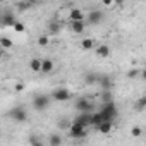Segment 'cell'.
Returning <instances> with one entry per match:
<instances>
[{
	"label": "cell",
	"mask_w": 146,
	"mask_h": 146,
	"mask_svg": "<svg viewBox=\"0 0 146 146\" xmlns=\"http://www.w3.org/2000/svg\"><path fill=\"white\" fill-rule=\"evenodd\" d=\"M31 105H33V108L38 110V112L46 110V108L50 107V96H46V95H36V96L33 98Z\"/></svg>",
	"instance_id": "7a4b0ae2"
},
{
	"label": "cell",
	"mask_w": 146,
	"mask_h": 146,
	"mask_svg": "<svg viewBox=\"0 0 146 146\" xmlns=\"http://www.w3.org/2000/svg\"><path fill=\"white\" fill-rule=\"evenodd\" d=\"M143 134V131H141V127H137V125H134L132 129H131V136L132 137H139Z\"/></svg>",
	"instance_id": "d4e9b609"
},
{
	"label": "cell",
	"mask_w": 146,
	"mask_h": 146,
	"mask_svg": "<svg viewBox=\"0 0 146 146\" xmlns=\"http://www.w3.org/2000/svg\"><path fill=\"white\" fill-rule=\"evenodd\" d=\"M38 45L40 46H46L48 45V36H40L38 38Z\"/></svg>",
	"instance_id": "83f0119b"
},
{
	"label": "cell",
	"mask_w": 146,
	"mask_h": 146,
	"mask_svg": "<svg viewBox=\"0 0 146 146\" xmlns=\"http://www.w3.org/2000/svg\"><path fill=\"white\" fill-rule=\"evenodd\" d=\"M113 2H115V0H102V4H103V5H107V7H112V5H113Z\"/></svg>",
	"instance_id": "1f68e13d"
},
{
	"label": "cell",
	"mask_w": 146,
	"mask_h": 146,
	"mask_svg": "<svg viewBox=\"0 0 146 146\" xmlns=\"http://www.w3.org/2000/svg\"><path fill=\"white\" fill-rule=\"evenodd\" d=\"M41 64H43L41 58H31L29 60V69L33 72H41Z\"/></svg>",
	"instance_id": "5bb4252c"
},
{
	"label": "cell",
	"mask_w": 146,
	"mask_h": 146,
	"mask_svg": "<svg viewBox=\"0 0 146 146\" xmlns=\"http://www.w3.org/2000/svg\"><path fill=\"white\" fill-rule=\"evenodd\" d=\"M98 79H100V78L95 76V74H88V76H86V81H88V83H95V81H98Z\"/></svg>",
	"instance_id": "f546056e"
},
{
	"label": "cell",
	"mask_w": 146,
	"mask_h": 146,
	"mask_svg": "<svg viewBox=\"0 0 146 146\" xmlns=\"http://www.w3.org/2000/svg\"><path fill=\"white\" fill-rule=\"evenodd\" d=\"M70 124H72V122H69V120H60V122H58V127H60V129H67V131H69Z\"/></svg>",
	"instance_id": "f1b7e54d"
},
{
	"label": "cell",
	"mask_w": 146,
	"mask_h": 146,
	"mask_svg": "<svg viewBox=\"0 0 146 146\" xmlns=\"http://www.w3.org/2000/svg\"><path fill=\"white\" fill-rule=\"evenodd\" d=\"M70 91L67 90V88H55L53 91H52V98L55 100V102H69L70 100Z\"/></svg>",
	"instance_id": "277c9868"
},
{
	"label": "cell",
	"mask_w": 146,
	"mask_h": 146,
	"mask_svg": "<svg viewBox=\"0 0 146 146\" xmlns=\"http://www.w3.org/2000/svg\"><path fill=\"white\" fill-rule=\"evenodd\" d=\"M93 46H95V43H93V40H90V38H86V40H83L81 41V48L83 50H93Z\"/></svg>",
	"instance_id": "44dd1931"
},
{
	"label": "cell",
	"mask_w": 146,
	"mask_h": 146,
	"mask_svg": "<svg viewBox=\"0 0 146 146\" xmlns=\"http://www.w3.org/2000/svg\"><path fill=\"white\" fill-rule=\"evenodd\" d=\"M55 64L52 58H43V64H41V74H50V72L53 70Z\"/></svg>",
	"instance_id": "8fae6325"
},
{
	"label": "cell",
	"mask_w": 146,
	"mask_h": 146,
	"mask_svg": "<svg viewBox=\"0 0 146 146\" xmlns=\"http://www.w3.org/2000/svg\"><path fill=\"white\" fill-rule=\"evenodd\" d=\"M98 83L102 84V90H112V79L108 76H100Z\"/></svg>",
	"instance_id": "2e32d148"
},
{
	"label": "cell",
	"mask_w": 146,
	"mask_h": 146,
	"mask_svg": "<svg viewBox=\"0 0 146 146\" xmlns=\"http://www.w3.org/2000/svg\"><path fill=\"white\" fill-rule=\"evenodd\" d=\"M48 29H50V33H58V31H60V24H58L57 21H52L50 26H48Z\"/></svg>",
	"instance_id": "cb8c5ba5"
},
{
	"label": "cell",
	"mask_w": 146,
	"mask_h": 146,
	"mask_svg": "<svg viewBox=\"0 0 146 146\" xmlns=\"http://www.w3.org/2000/svg\"><path fill=\"white\" fill-rule=\"evenodd\" d=\"M33 4H35V2H31V0H24V2H19V4H17L16 7H17V9L21 11V12H24V11L31 9V7H33Z\"/></svg>",
	"instance_id": "ac0fdd59"
},
{
	"label": "cell",
	"mask_w": 146,
	"mask_h": 146,
	"mask_svg": "<svg viewBox=\"0 0 146 146\" xmlns=\"http://www.w3.org/2000/svg\"><path fill=\"white\" fill-rule=\"evenodd\" d=\"M0 45H2V48H4V50H9V48H12V46H14V43H12L9 38H5V36L0 38Z\"/></svg>",
	"instance_id": "603a6c76"
},
{
	"label": "cell",
	"mask_w": 146,
	"mask_h": 146,
	"mask_svg": "<svg viewBox=\"0 0 146 146\" xmlns=\"http://www.w3.org/2000/svg\"><path fill=\"white\" fill-rule=\"evenodd\" d=\"M78 112H91L93 110V102H90L88 98H78L74 103Z\"/></svg>",
	"instance_id": "5b68a950"
},
{
	"label": "cell",
	"mask_w": 146,
	"mask_h": 146,
	"mask_svg": "<svg viewBox=\"0 0 146 146\" xmlns=\"http://www.w3.org/2000/svg\"><path fill=\"white\" fill-rule=\"evenodd\" d=\"M102 102H103V103L113 102V96H112V91H110V90H103V91H102Z\"/></svg>",
	"instance_id": "d6986e66"
},
{
	"label": "cell",
	"mask_w": 146,
	"mask_h": 146,
	"mask_svg": "<svg viewBox=\"0 0 146 146\" xmlns=\"http://www.w3.org/2000/svg\"><path fill=\"white\" fill-rule=\"evenodd\" d=\"M102 19H103V12H102V11H91V12L88 14V17H86V21H88L90 24H100Z\"/></svg>",
	"instance_id": "ba28073f"
},
{
	"label": "cell",
	"mask_w": 146,
	"mask_h": 146,
	"mask_svg": "<svg viewBox=\"0 0 146 146\" xmlns=\"http://www.w3.org/2000/svg\"><path fill=\"white\" fill-rule=\"evenodd\" d=\"M96 129H98V132H102V134H108V132L113 129V124H112V120H103Z\"/></svg>",
	"instance_id": "7c38bea8"
},
{
	"label": "cell",
	"mask_w": 146,
	"mask_h": 146,
	"mask_svg": "<svg viewBox=\"0 0 146 146\" xmlns=\"http://www.w3.org/2000/svg\"><path fill=\"white\" fill-rule=\"evenodd\" d=\"M103 120H113L117 117V107L113 102H108V103H103V108L100 110Z\"/></svg>",
	"instance_id": "3957f363"
},
{
	"label": "cell",
	"mask_w": 146,
	"mask_h": 146,
	"mask_svg": "<svg viewBox=\"0 0 146 146\" xmlns=\"http://www.w3.org/2000/svg\"><path fill=\"white\" fill-rule=\"evenodd\" d=\"M48 143H50V146H58V144H62V137L58 134H52L50 139H48Z\"/></svg>",
	"instance_id": "7402d4cb"
},
{
	"label": "cell",
	"mask_w": 146,
	"mask_h": 146,
	"mask_svg": "<svg viewBox=\"0 0 146 146\" xmlns=\"http://www.w3.org/2000/svg\"><path fill=\"white\" fill-rule=\"evenodd\" d=\"M103 122V117H102V113L100 112H96V113H93V117H91V125H95V127H98L100 124Z\"/></svg>",
	"instance_id": "ffe728a7"
},
{
	"label": "cell",
	"mask_w": 146,
	"mask_h": 146,
	"mask_svg": "<svg viewBox=\"0 0 146 146\" xmlns=\"http://www.w3.org/2000/svg\"><path fill=\"white\" fill-rule=\"evenodd\" d=\"M144 108H146V95L141 96V98H137L136 103H134V110H136V112H143Z\"/></svg>",
	"instance_id": "e0dca14e"
},
{
	"label": "cell",
	"mask_w": 146,
	"mask_h": 146,
	"mask_svg": "<svg viewBox=\"0 0 146 146\" xmlns=\"http://www.w3.org/2000/svg\"><path fill=\"white\" fill-rule=\"evenodd\" d=\"M29 144H35V146H40V144H41V141H40V139H36V137H31V139H29Z\"/></svg>",
	"instance_id": "4dcf8cb0"
},
{
	"label": "cell",
	"mask_w": 146,
	"mask_h": 146,
	"mask_svg": "<svg viewBox=\"0 0 146 146\" xmlns=\"http://www.w3.org/2000/svg\"><path fill=\"white\" fill-rule=\"evenodd\" d=\"M11 117H12L16 122H24V120L28 119V113H26V110H24V108L16 107L14 110H11Z\"/></svg>",
	"instance_id": "8992f818"
},
{
	"label": "cell",
	"mask_w": 146,
	"mask_h": 146,
	"mask_svg": "<svg viewBox=\"0 0 146 146\" xmlns=\"http://www.w3.org/2000/svg\"><path fill=\"white\" fill-rule=\"evenodd\" d=\"M139 74H141V72H139L137 69H132V70H129V72H127V78H129V79H136Z\"/></svg>",
	"instance_id": "484cf974"
},
{
	"label": "cell",
	"mask_w": 146,
	"mask_h": 146,
	"mask_svg": "<svg viewBox=\"0 0 146 146\" xmlns=\"http://www.w3.org/2000/svg\"><path fill=\"white\" fill-rule=\"evenodd\" d=\"M96 55H98V57H103V58L110 57V46H107V45L96 46Z\"/></svg>",
	"instance_id": "9a60e30c"
},
{
	"label": "cell",
	"mask_w": 146,
	"mask_h": 146,
	"mask_svg": "<svg viewBox=\"0 0 146 146\" xmlns=\"http://www.w3.org/2000/svg\"><path fill=\"white\" fill-rule=\"evenodd\" d=\"M91 117H93L91 112H79V115H78L74 120L79 122V124H83V125H90V124H91Z\"/></svg>",
	"instance_id": "9c48e42d"
},
{
	"label": "cell",
	"mask_w": 146,
	"mask_h": 146,
	"mask_svg": "<svg viewBox=\"0 0 146 146\" xmlns=\"http://www.w3.org/2000/svg\"><path fill=\"white\" fill-rule=\"evenodd\" d=\"M141 78H143V79H144V81H146V69H144V70H143V72H141Z\"/></svg>",
	"instance_id": "836d02e7"
},
{
	"label": "cell",
	"mask_w": 146,
	"mask_h": 146,
	"mask_svg": "<svg viewBox=\"0 0 146 146\" xmlns=\"http://www.w3.org/2000/svg\"><path fill=\"white\" fill-rule=\"evenodd\" d=\"M14 90H16V91H23V90H24V84H21V83H19V84H16V88H14Z\"/></svg>",
	"instance_id": "d6a6232c"
},
{
	"label": "cell",
	"mask_w": 146,
	"mask_h": 146,
	"mask_svg": "<svg viewBox=\"0 0 146 146\" xmlns=\"http://www.w3.org/2000/svg\"><path fill=\"white\" fill-rule=\"evenodd\" d=\"M69 26H70L72 33H76V35H83L84 29H86V23L84 21H69Z\"/></svg>",
	"instance_id": "52a82bcc"
},
{
	"label": "cell",
	"mask_w": 146,
	"mask_h": 146,
	"mask_svg": "<svg viewBox=\"0 0 146 146\" xmlns=\"http://www.w3.org/2000/svg\"><path fill=\"white\" fill-rule=\"evenodd\" d=\"M12 28H14V31H16V33H23V31L26 29V28H24V24H23V23H17V21H16V24H14Z\"/></svg>",
	"instance_id": "4316f807"
},
{
	"label": "cell",
	"mask_w": 146,
	"mask_h": 146,
	"mask_svg": "<svg viewBox=\"0 0 146 146\" xmlns=\"http://www.w3.org/2000/svg\"><path fill=\"white\" fill-rule=\"evenodd\" d=\"M69 136L74 137V139H83L86 136V125H83V124L74 120L70 124V127H69Z\"/></svg>",
	"instance_id": "6da1fadb"
},
{
	"label": "cell",
	"mask_w": 146,
	"mask_h": 146,
	"mask_svg": "<svg viewBox=\"0 0 146 146\" xmlns=\"http://www.w3.org/2000/svg\"><path fill=\"white\" fill-rule=\"evenodd\" d=\"M16 24V19H14V14L11 12H5L2 16V26H14Z\"/></svg>",
	"instance_id": "4fadbf2b"
},
{
	"label": "cell",
	"mask_w": 146,
	"mask_h": 146,
	"mask_svg": "<svg viewBox=\"0 0 146 146\" xmlns=\"http://www.w3.org/2000/svg\"><path fill=\"white\" fill-rule=\"evenodd\" d=\"M69 21H84V12L81 9H70Z\"/></svg>",
	"instance_id": "30bf717a"
}]
</instances>
